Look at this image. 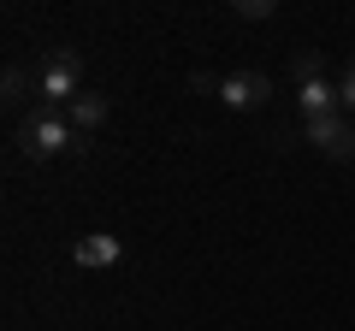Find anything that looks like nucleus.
<instances>
[{"label":"nucleus","mask_w":355,"mask_h":331,"mask_svg":"<svg viewBox=\"0 0 355 331\" xmlns=\"http://www.w3.org/2000/svg\"><path fill=\"white\" fill-rule=\"evenodd\" d=\"M291 77H296V89H308V83H326V53H296L291 60Z\"/></svg>","instance_id":"8"},{"label":"nucleus","mask_w":355,"mask_h":331,"mask_svg":"<svg viewBox=\"0 0 355 331\" xmlns=\"http://www.w3.org/2000/svg\"><path fill=\"white\" fill-rule=\"evenodd\" d=\"M119 255H125V242L113 237V231H89V237L71 242V260L89 272H101V267H119Z\"/></svg>","instance_id":"5"},{"label":"nucleus","mask_w":355,"mask_h":331,"mask_svg":"<svg viewBox=\"0 0 355 331\" xmlns=\"http://www.w3.org/2000/svg\"><path fill=\"white\" fill-rule=\"evenodd\" d=\"M338 101H343V107H349V113H355V60L343 65V83H338Z\"/></svg>","instance_id":"11"},{"label":"nucleus","mask_w":355,"mask_h":331,"mask_svg":"<svg viewBox=\"0 0 355 331\" xmlns=\"http://www.w3.org/2000/svg\"><path fill=\"white\" fill-rule=\"evenodd\" d=\"M296 107H302V118L343 113V101H338V83H308V89H296Z\"/></svg>","instance_id":"7"},{"label":"nucleus","mask_w":355,"mask_h":331,"mask_svg":"<svg viewBox=\"0 0 355 331\" xmlns=\"http://www.w3.org/2000/svg\"><path fill=\"white\" fill-rule=\"evenodd\" d=\"M190 89H196V95H219V77H207V71H190Z\"/></svg>","instance_id":"12"},{"label":"nucleus","mask_w":355,"mask_h":331,"mask_svg":"<svg viewBox=\"0 0 355 331\" xmlns=\"http://www.w3.org/2000/svg\"><path fill=\"white\" fill-rule=\"evenodd\" d=\"M65 118H71V130H77V136H89V130H95V125L107 118V95L83 89V95H77L71 107H65Z\"/></svg>","instance_id":"6"},{"label":"nucleus","mask_w":355,"mask_h":331,"mask_svg":"<svg viewBox=\"0 0 355 331\" xmlns=\"http://www.w3.org/2000/svg\"><path fill=\"white\" fill-rule=\"evenodd\" d=\"M77 148V130L65 113H48V107H36V113L18 125V154H30V160H53V154Z\"/></svg>","instance_id":"1"},{"label":"nucleus","mask_w":355,"mask_h":331,"mask_svg":"<svg viewBox=\"0 0 355 331\" xmlns=\"http://www.w3.org/2000/svg\"><path fill=\"white\" fill-rule=\"evenodd\" d=\"M77 95H83V77H77V60L60 48L48 65H42V77H36V101L48 107V113H60V107H71Z\"/></svg>","instance_id":"2"},{"label":"nucleus","mask_w":355,"mask_h":331,"mask_svg":"<svg viewBox=\"0 0 355 331\" xmlns=\"http://www.w3.org/2000/svg\"><path fill=\"white\" fill-rule=\"evenodd\" d=\"M0 89H6V95H0L6 107H24L36 83H30V71H24V65H6V77H0Z\"/></svg>","instance_id":"9"},{"label":"nucleus","mask_w":355,"mask_h":331,"mask_svg":"<svg viewBox=\"0 0 355 331\" xmlns=\"http://www.w3.org/2000/svg\"><path fill=\"white\" fill-rule=\"evenodd\" d=\"M302 136L314 142L326 160H355V125L343 113H326V118H302Z\"/></svg>","instance_id":"4"},{"label":"nucleus","mask_w":355,"mask_h":331,"mask_svg":"<svg viewBox=\"0 0 355 331\" xmlns=\"http://www.w3.org/2000/svg\"><path fill=\"white\" fill-rule=\"evenodd\" d=\"M231 12H237V18H254V24H261V18L279 12V0H231Z\"/></svg>","instance_id":"10"},{"label":"nucleus","mask_w":355,"mask_h":331,"mask_svg":"<svg viewBox=\"0 0 355 331\" xmlns=\"http://www.w3.org/2000/svg\"><path fill=\"white\" fill-rule=\"evenodd\" d=\"M219 101H225L231 113H261V107L272 101V77L266 71H225L219 77Z\"/></svg>","instance_id":"3"}]
</instances>
